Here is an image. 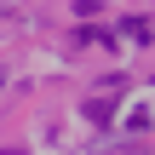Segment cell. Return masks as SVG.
<instances>
[{
  "mask_svg": "<svg viewBox=\"0 0 155 155\" xmlns=\"http://www.w3.org/2000/svg\"><path fill=\"white\" fill-rule=\"evenodd\" d=\"M0 86H6V75H0Z\"/></svg>",
  "mask_w": 155,
  "mask_h": 155,
  "instance_id": "7a4b0ae2",
  "label": "cell"
},
{
  "mask_svg": "<svg viewBox=\"0 0 155 155\" xmlns=\"http://www.w3.org/2000/svg\"><path fill=\"white\" fill-rule=\"evenodd\" d=\"M109 115H115L109 98H86V121H109Z\"/></svg>",
  "mask_w": 155,
  "mask_h": 155,
  "instance_id": "6da1fadb",
  "label": "cell"
}]
</instances>
